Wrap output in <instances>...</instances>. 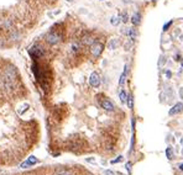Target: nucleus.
Segmentation results:
<instances>
[{"instance_id":"obj_27","label":"nucleus","mask_w":183,"mask_h":175,"mask_svg":"<svg viewBox=\"0 0 183 175\" xmlns=\"http://www.w3.org/2000/svg\"><path fill=\"white\" fill-rule=\"evenodd\" d=\"M182 67H183V60H182Z\"/></svg>"},{"instance_id":"obj_23","label":"nucleus","mask_w":183,"mask_h":175,"mask_svg":"<svg viewBox=\"0 0 183 175\" xmlns=\"http://www.w3.org/2000/svg\"><path fill=\"white\" fill-rule=\"evenodd\" d=\"M126 170H128L129 173H131V163H126Z\"/></svg>"},{"instance_id":"obj_16","label":"nucleus","mask_w":183,"mask_h":175,"mask_svg":"<svg viewBox=\"0 0 183 175\" xmlns=\"http://www.w3.org/2000/svg\"><path fill=\"white\" fill-rule=\"evenodd\" d=\"M119 97H120V101H121L123 104L126 102V100H128V94L125 93V90H121V91L119 93Z\"/></svg>"},{"instance_id":"obj_7","label":"nucleus","mask_w":183,"mask_h":175,"mask_svg":"<svg viewBox=\"0 0 183 175\" xmlns=\"http://www.w3.org/2000/svg\"><path fill=\"white\" fill-rule=\"evenodd\" d=\"M37 163H38V159H37L36 157L31 156L27 160H25L24 163H21V164H20V168H21V169H27V168L33 166L35 164H37Z\"/></svg>"},{"instance_id":"obj_22","label":"nucleus","mask_w":183,"mask_h":175,"mask_svg":"<svg viewBox=\"0 0 183 175\" xmlns=\"http://www.w3.org/2000/svg\"><path fill=\"white\" fill-rule=\"evenodd\" d=\"M166 154H167V158L168 159H171L172 157H171V148H170V147H168V148H167V151H166Z\"/></svg>"},{"instance_id":"obj_4","label":"nucleus","mask_w":183,"mask_h":175,"mask_svg":"<svg viewBox=\"0 0 183 175\" xmlns=\"http://www.w3.org/2000/svg\"><path fill=\"white\" fill-rule=\"evenodd\" d=\"M103 51H104V45L100 43V42H94V43L90 46V53H92V55H93L94 58L100 57V54L103 53Z\"/></svg>"},{"instance_id":"obj_28","label":"nucleus","mask_w":183,"mask_h":175,"mask_svg":"<svg viewBox=\"0 0 183 175\" xmlns=\"http://www.w3.org/2000/svg\"><path fill=\"white\" fill-rule=\"evenodd\" d=\"M102 1H103V0H102Z\"/></svg>"},{"instance_id":"obj_25","label":"nucleus","mask_w":183,"mask_h":175,"mask_svg":"<svg viewBox=\"0 0 183 175\" xmlns=\"http://www.w3.org/2000/svg\"><path fill=\"white\" fill-rule=\"evenodd\" d=\"M179 169L183 171V164H179Z\"/></svg>"},{"instance_id":"obj_20","label":"nucleus","mask_w":183,"mask_h":175,"mask_svg":"<svg viewBox=\"0 0 183 175\" xmlns=\"http://www.w3.org/2000/svg\"><path fill=\"white\" fill-rule=\"evenodd\" d=\"M173 24V20H170V21H168V22H166L165 25H163V27H162V30H163V32H166L168 29H170V27H171V25Z\"/></svg>"},{"instance_id":"obj_1","label":"nucleus","mask_w":183,"mask_h":175,"mask_svg":"<svg viewBox=\"0 0 183 175\" xmlns=\"http://www.w3.org/2000/svg\"><path fill=\"white\" fill-rule=\"evenodd\" d=\"M17 78V71L15 67H8L4 74V85L8 90H12L15 86V81Z\"/></svg>"},{"instance_id":"obj_26","label":"nucleus","mask_w":183,"mask_h":175,"mask_svg":"<svg viewBox=\"0 0 183 175\" xmlns=\"http://www.w3.org/2000/svg\"><path fill=\"white\" fill-rule=\"evenodd\" d=\"M66 1H68V3H72V1H73V0H66Z\"/></svg>"},{"instance_id":"obj_3","label":"nucleus","mask_w":183,"mask_h":175,"mask_svg":"<svg viewBox=\"0 0 183 175\" xmlns=\"http://www.w3.org/2000/svg\"><path fill=\"white\" fill-rule=\"evenodd\" d=\"M45 40H46V42H47V43L50 45V46H54V45L60 43L62 38H61V35H60L58 32L51 31V32H48V33L46 35Z\"/></svg>"},{"instance_id":"obj_18","label":"nucleus","mask_w":183,"mask_h":175,"mask_svg":"<svg viewBox=\"0 0 183 175\" xmlns=\"http://www.w3.org/2000/svg\"><path fill=\"white\" fill-rule=\"evenodd\" d=\"M72 52H78L79 50H81V43H79V42H73V43H72Z\"/></svg>"},{"instance_id":"obj_8","label":"nucleus","mask_w":183,"mask_h":175,"mask_svg":"<svg viewBox=\"0 0 183 175\" xmlns=\"http://www.w3.org/2000/svg\"><path fill=\"white\" fill-rule=\"evenodd\" d=\"M95 42V38L92 35H84L82 37V45L84 46H92Z\"/></svg>"},{"instance_id":"obj_19","label":"nucleus","mask_w":183,"mask_h":175,"mask_svg":"<svg viewBox=\"0 0 183 175\" xmlns=\"http://www.w3.org/2000/svg\"><path fill=\"white\" fill-rule=\"evenodd\" d=\"M120 20H121V22H124V24H126L129 21V16H128V12L126 11H124L121 15H120Z\"/></svg>"},{"instance_id":"obj_10","label":"nucleus","mask_w":183,"mask_h":175,"mask_svg":"<svg viewBox=\"0 0 183 175\" xmlns=\"http://www.w3.org/2000/svg\"><path fill=\"white\" fill-rule=\"evenodd\" d=\"M131 24L134 26H139L141 24V14L140 12H135L134 15L131 16Z\"/></svg>"},{"instance_id":"obj_24","label":"nucleus","mask_w":183,"mask_h":175,"mask_svg":"<svg viewBox=\"0 0 183 175\" xmlns=\"http://www.w3.org/2000/svg\"><path fill=\"white\" fill-rule=\"evenodd\" d=\"M105 174L107 175H114V173H113L111 170H105Z\"/></svg>"},{"instance_id":"obj_6","label":"nucleus","mask_w":183,"mask_h":175,"mask_svg":"<svg viewBox=\"0 0 183 175\" xmlns=\"http://www.w3.org/2000/svg\"><path fill=\"white\" fill-rule=\"evenodd\" d=\"M100 106H102L105 111H109V112H111V111L115 110L114 102H113L111 100H109V99H103V100L100 101Z\"/></svg>"},{"instance_id":"obj_15","label":"nucleus","mask_w":183,"mask_h":175,"mask_svg":"<svg viewBox=\"0 0 183 175\" xmlns=\"http://www.w3.org/2000/svg\"><path fill=\"white\" fill-rule=\"evenodd\" d=\"M120 15H116V16H111V19H110V24L113 25V26H118L119 24H120Z\"/></svg>"},{"instance_id":"obj_5","label":"nucleus","mask_w":183,"mask_h":175,"mask_svg":"<svg viewBox=\"0 0 183 175\" xmlns=\"http://www.w3.org/2000/svg\"><path fill=\"white\" fill-rule=\"evenodd\" d=\"M100 76L97 72H93L89 76V85L92 88H99L100 86Z\"/></svg>"},{"instance_id":"obj_11","label":"nucleus","mask_w":183,"mask_h":175,"mask_svg":"<svg viewBox=\"0 0 183 175\" xmlns=\"http://www.w3.org/2000/svg\"><path fill=\"white\" fill-rule=\"evenodd\" d=\"M119 45H120V41H119L118 38H111L109 42H108V50H116V48L119 47Z\"/></svg>"},{"instance_id":"obj_9","label":"nucleus","mask_w":183,"mask_h":175,"mask_svg":"<svg viewBox=\"0 0 183 175\" xmlns=\"http://www.w3.org/2000/svg\"><path fill=\"white\" fill-rule=\"evenodd\" d=\"M182 111H183V104H182V102H177V104H176L170 110V112H168V114L172 116V115H177V114L182 112Z\"/></svg>"},{"instance_id":"obj_14","label":"nucleus","mask_w":183,"mask_h":175,"mask_svg":"<svg viewBox=\"0 0 183 175\" xmlns=\"http://www.w3.org/2000/svg\"><path fill=\"white\" fill-rule=\"evenodd\" d=\"M54 175H73V173H72V170L66 169V168H61V169L56 170Z\"/></svg>"},{"instance_id":"obj_13","label":"nucleus","mask_w":183,"mask_h":175,"mask_svg":"<svg viewBox=\"0 0 183 175\" xmlns=\"http://www.w3.org/2000/svg\"><path fill=\"white\" fill-rule=\"evenodd\" d=\"M128 36H129V38H130V41L131 42H134L136 40V37H137V30L136 29H129L128 30Z\"/></svg>"},{"instance_id":"obj_2","label":"nucleus","mask_w":183,"mask_h":175,"mask_svg":"<svg viewBox=\"0 0 183 175\" xmlns=\"http://www.w3.org/2000/svg\"><path fill=\"white\" fill-rule=\"evenodd\" d=\"M29 54L32 59H38L45 55V50L41 45H33L29 50Z\"/></svg>"},{"instance_id":"obj_12","label":"nucleus","mask_w":183,"mask_h":175,"mask_svg":"<svg viewBox=\"0 0 183 175\" xmlns=\"http://www.w3.org/2000/svg\"><path fill=\"white\" fill-rule=\"evenodd\" d=\"M126 76H128V66H125V68H124V72L121 73V75H120V79H119V85H120V86H123L124 84H125Z\"/></svg>"},{"instance_id":"obj_21","label":"nucleus","mask_w":183,"mask_h":175,"mask_svg":"<svg viewBox=\"0 0 183 175\" xmlns=\"http://www.w3.org/2000/svg\"><path fill=\"white\" fill-rule=\"evenodd\" d=\"M121 160H123V157H121V156H119V157H118L116 159H113L110 163H111V164H116V163H120Z\"/></svg>"},{"instance_id":"obj_17","label":"nucleus","mask_w":183,"mask_h":175,"mask_svg":"<svg viewBox=\"0 0 183 175\" xmlns=\"http://www.w3.org/2000/svg\"><path fill=\"white\" fill-rule=\"evenodd\" d=\"M126 104H128L129 109H134V96L131 94L128 95V100H126Z\"/></svg>"}]
</instances>
